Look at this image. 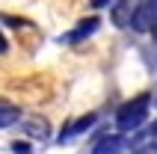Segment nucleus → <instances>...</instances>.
Wrapping results in <instances>:
<instances>
[{
  "mask_svg": "<svg viewBox=\"0 0 157 154\" xmlns=\"http://www.w3.org/2000/svg\"><path fill=\"white\" fill-rule=\"evenodd\" d=\"M148 110H151V95L142 92L136 95V98H131V101H124L119 110H116V128L119 130H136L145 125V119H148Z\"/></svg>",
  "mask_w": 157,
  "mask_h": 154,
  "instance_id": "f257e3e1",
  "label": "nucleus"
},
{
  "mask_svg": "<svg viewBox=\"0 0 157 154\" xmlns=\"http://www.w3.org/2000/svg\"><path fill=\"white\" fill-rule=\"evenodd\" d=\"M133 30L136 33H148L157 27V0H136V12H133Z\"/></svg>",
  "mask_w": 157,
  "mask_h": 154,
  "instance_id": "f03ea898",
  "label": "nucleus"
},
{
  "mask_svg": "<svg viewBox=\"0 0 157 154\" xmlns=\"http://www.w3.org/2000/svg\"><path fill=\"white\" fill-rule=\"evenodd\" d=\"M92 125H95V116H92V113H86V116H80V119L68 121V125L59 130V142H74V139L83 137V133H86Z\"/></svg>",
  "mask_w": 157,
  "mask_h": 154,
  "instance_id": "7ed1b4c3",
  "label": "nucleus"
},
{
  "mask_svg": "<svg viewBox=\"0 0 157 154\" xmlns=\"http://www.w3.org/2000/svg\"><path fill=\"white\" fill-rule=\"evenodd\" d=\"M98 27H101V21H98V18H86V21H80L71 33L59 36V44H77V42H83V39H89Z\"/></svg>",
  "mask_w": 157,
  "mask_h": 154,
  "instance_id": "20e7f679",
  "label": "nucleus"
},
{
  "mask_svg": "<svg viewBox=\"0 0 157 154\" xmlns=\"http://www.w3.org/2000/svg\"><path fill=\"white\" fill-rule=\"evenodd\" d=\"M133 12H136V3L133 0H116L113 3V24L116 27H131L133 24Z\"/></svg>",
  "mask_w": 157,
  "mask_h": 154,
  "instance_id": "39448f33",
  "label": "nucleus"
},
{
  "mask_svg": "<svg viewBox=\"0 0 157 154\" xmlns=\"http://www.w3.org/2000/svg\"><path fill=\"white\" fill-rule=\"evenodd\" d=\"M124 151V139L119 133H107L92 145V154H122Z\"/></svg>",
  "mask_w": 157,
  "mask_h": 154,
  "instance_id": "423d86ee",
  "label": "nucleus"
},
{
  "mask_svg": "<svg viewBox=\"0 0 157 154\" xmlns=\"http://www.w3.org/2000/svg\"><path fill=\"white\" fill-rule=\"evenodd\" d=\"M18 121H21V110H18L15 104H3L0 101V130L12 128V125H18Z\"/></svg>",
  "mask_w": 157,
  "mask_h": 154,
  "instance_id": "0eeeda50",
  "label": "nucleus"
},
{
  "mask_svg": "<svg viewBox=\"0 0 157 154\" xmlns=\"http://www.w3.org/2000/svg\"><path fill=\"white\" fill-rule=\"evenodd\" d=\"M24 130L30 133V137H36V139H44L48 133H51V128H48V121H42V119H33V121H24Z\"/></svg>",
  "mask_w": 157,
  "mask_h": 154,
  "instance_id": "6e6552de",
  "label": "nucleus"
},
{
  "mask_svg": "<svg viewBox=\"0 0 157 154\" xmlns=\"http://www.w3.org/2000/svg\"><path fill=\"white\" fill-rule=\"evenodd\" d=\"M12 151L15 154H30V145H12Z\"/></svg>",
  "mask_w": 157,
  "mask_h": 154,
  "instance_id": "1a4fd4ad",
  "label": "nucleus"
},
{
  "mask_svg": "<svg viewBox=\"0 0 157 154\" xmlns=\"http://www.w3.org/2000/svg\"><path fill=\"white\" fill-rule=\"evenodd\" d=\"M110 3H113V0H92V6H95V9H104V6H110Z\"/></svg>",
  "mask_w": 157,
  "mask_h": 154,
  "instance_id": "9d476101",
  "label": "nucleus"
},
{
  "mask_svg": "<svg viewBox=\"0 0 157 154\" xmlns=\"http://www.w3.org/2000/svg\"><path fill=\"white\" fill-rule=\"evenodd\" d=\"M6 51H9V42H6V36L0 33V53H6Z\"/></svg>",
  "mask_w": 157,
  "mask_h": 154,
  "instance_id": "9b49d317",
  "label": "nucleus"
}]
</instances>
